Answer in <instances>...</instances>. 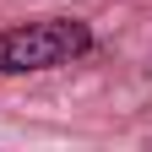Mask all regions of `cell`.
<instances>
[{"instance_id": "cell-1", "label": "cell", "mask_w": 152, "mask_h": 152, "mask_svg": "<svg viewBox=\"0 0 152 152\" xmlns=\"http://www.w3.org/2000/svg\"><path fill=\"white\" fill-rule=\"evenodd\" d=\"M92 54V27L76 16H44V22L0 27V76H38L60 71Z\"/></svg>"}]
</instances>
